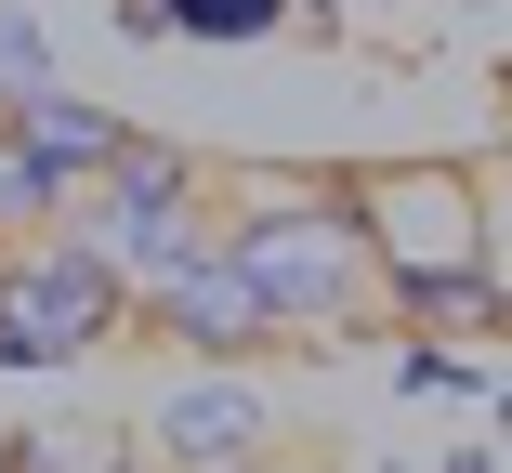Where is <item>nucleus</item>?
<instances>
[{"instance_id": "9d476101", "label": "nucleus", "mask_w": 512, "mask_h": 473, "mask_svg": "<svg viewBox=\"0 0 512 473\" xmlns=\"http://www.w3.org/2000/svg\"><path fill=\"white\" fill-rule=\"evenodd\" d=\"M394 382H407V395H486V368L447 355V342H407V355H394Z\"/></svg>"}, {"instance_id": "423d86ee", "label": "nucleus", "mask_w": 512, "mask_h": 473, "mask_svg": "<svg viewBox=\"0 0 512 473\" xmlns=\"http://www.w3.org/2000/svg\"><path fill=\"white\" fill-rule=\"evenodd\" d=\"M145 434H158V460H184V473H237V460L276 447V395L237 382V355H211V382H171Z\"/></svg>"}, {"instance_id": "20e7f679", "label": "nucleus", "mask_w": 512, "mask_h": 473, "mask_svg": "<svg viewBox=\"0 0 512 473\" xmlns=\"http://www.w3.org/2000/svg\"><path fill=\"white\" fill-rule=\"evenodd\" d=\"M355 198H368L381 276H447V263H486V250H499V224H486V184H473V171H447V158H421V171H381V184H355Z\"/></svg>"}, {"instance_id": "f03ea898", "label": "nucleus", "mask_w": 512, "mask_h": 473, "mask_svg": "<svg viewBox=\"0 0 512 473\" xmlns=\"http://www.w3.org/2000/svg\"><path fill=\"white\" fill-rule=\"evenodd\" d=\"M119 329H132V276L79 224H40V237L0 250V368H66Z\"/></svg>"}, {"instance_id": "9b49d317", "label": "nucleus", "mask_w": 512, "mask_h": 473, "mask_svg": "<svg viewBox=\"0 0 512 473\" xmlns=\"http://www.w3.org/2000/svg\"><path fill=\"white\" fill-rule=\"evenodd\" d=\"M486 434H512V382H499V395H486Z\"/></svg>"}, {"instance_id": "6e6552de", "label": "nucleus", "mask_w": 512, "mask_h": 473, "mask_svg": "<svg viewBox=\"0 0 512 473\" xmlns=\"http://www.w3.org/2000/svg\"><path fill=\"white\" fill-rule=\"evenodd\" d=\"M119 27L132 40H211V53H237V40L289 27V0H119Z\"/></svg>"}, {"instance_id": "1a4fd4ad", "label": "nucleus", "mask_w": 512, "mask_h": 473, "mask_svg": "<svg viewBox=\"0 0 512 473\" xmlns=\"http://www.w3.org/2000/svg\"><path fill=\"white\" fill-rule=\"evenodd\" d=\"M53 79V40H40V14L27 0H0V106H14V92H40Z\"/></svg>"}, {"instance_id": "0eeeda50", "label": "nucleus", "mask_w": 512, "mask_h": 473, "mask_svg": "<svg viewBox=\"0 0 512 473\" xmlns=\"http://www.w3.org/2000/svg\"><path fill=\"white\" fill-rule=\"evenodd\" d=\"M0 132H14L40 171H66V184H92V171H106L119 158V106H92V92H66V79H40V92H14V106H0Z\"/></svg>"}, {"instance_id": "39448f33", "label": "nucleus", "mask_w": 512, "mask_h": 473, "mask_svg": "<svg viewBox=\"0 0 512 473\" xmlns=\"http://www.w3.org/2000/svg\"><path fill=\"white\" fill-rule=\"evenodd\" d=\"M132 329H158V342H184L197 368H211V355H263V342H276V303L250 290L237 250L211 237V250H184L171 276H145V290H132Z\"/></svg>"}, {"instance_id": "f257e3e1", "label": "nucleus", "mask_w": 512, "mask_h": 473, "mask_svg": "<svg viewBox=\"0 0 512 473\" xmlns=\"http://www.w3.org/2000/svg\"><path fill=\"white\" fill-rule=\"evenodd\" d=\"M237 250V276L276 303V329H355L381 303V237H368V198L355 184H263L250 211L211 224Z\"/></svg>"}, {"instance_id": "7ed1b4c3", "label": "nucleus", "mask_w": 512, "mask_h": 473, "mask_svg": "<svg viewBox=\"0 0 512 473\" xmlns=\"http://www.w3.org/2000/svg\"><path fill=\"white\" fill-rule=\"evenodd\" d=\"M66 224L106 250L132 290L145 276H171L184 250H211V184H197V158L184 145H158V132H119V158L66 198Z\"/></svg>"}]
</instances>
